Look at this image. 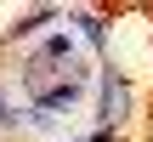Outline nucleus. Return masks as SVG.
Here are the masks:
<instances>
[{"instance_id": "39448f33", "label": "nucleus", "mask_w": 153, "mask_h": 142, "mask_svg": "<svg viewBox=\"0 0 153 142\" xmlns=\"http://www.w3.org/2000/svg\"><path fill=\"white\" fill-rule=\"evenodd\" d=\"M23 125V114L11 108V97H6V85H0V131H17Z\"/></svg>"}, {"instance_id": "0eeeda50", "label": "nucleus", "mask_w": 153, "mask_h": 142, "mask_svg": "<svg viewBox=\"0 0 153 142\" xmlns=\"http://www.w3.org/2000/svg\"><path fill=\"white\" fill-rule=\"evenodd\" d=\"M68 142H74V137H68Z\"/></svg>"}, {"instance_id": "7ed1b4c3", "label": "nucleus", "mask_w": 153, "mask_h": 142, "mask_svg": "<svg viewBox=\"0 0 153 142\" xmlns=\"http://www.w3.org/2000/svg\"><path fill=\"white\" fill-rule=\"evenodd\" d=\"M68 23L79 28V40H85V46H97V51L108 46V23H102L97 11H68Z\"/></svg>"}, {"instance_id": "f03ea898", "label": "nucleus", "mask_w": 153, "mask_h": 142, "mask_svg": "<svg viewBox=\"0 0 153 142\" xmlns=\"http://www.w3.org/2000/svg\"><path fill=\"white\" fill-rule=\"evenodd\" d=\"M125 114H131V85H125L119 68H102V80H97V120H102V131H119Z\"/></svg>"}, {"instance_id": "423d86ee", "label": "nucleus", "mask_w": 153, "mask_h": 142, "mask_svg": "<svg viewBox=\"0 0 153 142\" xmlns=\"http://www.w3.org/2000/svg\"><path fill=\"white\" fill-rule=\"evenodd\" d=\"M85 142H114V131H102V125H97V131H91Z\"/></svg>"}, {"instance_id": "20e7f679", "label": "nucleus", "mask_w": 153, "mask_h": 142, "mask_svg": "<svg viewBox=\"0 0 153 142\" xmlns=\"http://www.w3.org/2000/svg\"><path fill=\"white\" fill-rule=\"evenodd\" d=\"M57 17H68V11H57V6H40V11H23L17 23H11V40H23V34H40L45 23H57Z\"/></svg>"}, {"instance_id": "f257e3e1", "label": "nucleus", "mask_w": 153, "mask_h": 142, "mask_svg": "<svg viewBox=\"0 0 153 142\" xmlns=\"http://www.w3.org/2000/svg\"><path fill=\"white\" fill-rule=\"evenodd\" d=\"M85 91H91V68L79 63L74 28L45 34V40L23 57V97L34 102V114H51V120H57V114L74 108Z\"/></svg>"}]
</instances>
